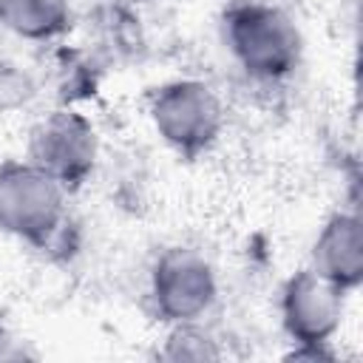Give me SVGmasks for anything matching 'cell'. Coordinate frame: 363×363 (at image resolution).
Wrapping results in <instances>:
<instances>
[{
    "instance_id": "obj_5",
    "label": "cell",
    "mask_w": 363,
    "mask_h": 363,
    "mask_svg": "<svg viewBox=\"0 0 363 363\" xmlns=\"http://www.w3.org/2000/svg\"><path fill=\"white\" fill-rule=\"evenodd\" d=\"M216 272L204 255L187 247L167 250L150 272V298L170 323L199 320L216 301Z\"/></svg>"
},
{
    "instance_id": "obj_1",
    "label": "cell",
    "mask_w": 363,
    "mask_h": 363,
    "mask_svg": "<svg viewBox=\"0 0 363 363\" xmlns=\"http://www.w3.org/2000/svg\"><path fill=\"white\" fill-rule=\"evenodd\" d=\"M224 43L235 62L258 79L292 74L303 54V40L292 17L258 0L238 3L224 14Z\"/></svg>"
},
{
    "instance_id": "obj_8",
    "label": "cell",
    "mask_w": 363,
    "mask_h": 363,
    "mask_svg": "<svg viewBox=\"0 0 363 363\" xmlns=\"http://www.w3.org/2000/svg\"><path fill=\"white\" fill-rule=\"evenodd\" d=\"M71 20L68 0H0V23L26 40H51Z\"/></svg>"
},
{
    "instance_id": "obj_9",
    "label": "cell",
    "mask_w": 363,
    "mask_h": 363,
    "mask_svg": "<svg viewBox=\"0 0 363 363\" xmlns=\"http://www.w3.org/2000/svg\"><path fill=\"white\" fill-rule=\"evenodd\" d=\"M162 357L164 360H216L221 357V349L204 329L196 326V320H190V323H173V332L164 340Z\"/></svg>"
},
{
    "instance_id": "obj_3",
    "label": "cell",
    "mask_w": 363,
    "mask_h": 363,
    "mask_svg": "<svg viewBox=\"0 0 363 363\" xmlns=\"http://www.w3.org/2000/svg\"><path fill=\"white\" fill-rule=\"evenodd\" d=\"M150 122L176 153L199 156L221 136L224 108L218 94L207 82L176 79L153 94Z\"/></svg>"
},
{
    "instance_id": "obj_6",
    "label": "cell",
    "mask_w": 363,
    "mask_h": 363,
    "mask_svg": "<svg viewBox=\"0 0 363 363\" xmlns=\"http://www.w3.org/2000/svg\"><path fill=\"white\" fill-rule=\"evenodd\" d=\"M343 295L315 269L295 272L281 289V323L292 343H329L343 320Z\"/></svg>"
},
{
    "instance_id": "obj_7",
    "label": "cell",
    "mask_w": 363,
    "mask_h": 363,
    "mask_svg": "<svg viewBox=\"0 0 363 363\" xmlns=\"http://www.w3.org/2000/svg\"><path fill=\"white\" fill-rule=\"evenodd\" d=\"M312 269L329 278L343 292L363 281V230L354 213H335L318 233L312 250Z\"/></svg>"
},
{
    "instance_id": "obj_2",
    "label": "cell",
    "mask_w": 363,
    "mask_h": 363,
    "mask_svg": "<svg viewBox=\"0 0 363 363\" xmlns=\"http://www.w3.org/2000/svg\"><path fill=\"white\" fill-rule=\"evenodd\" d=\"M65 218V187L26 162L0 167V230L31 244H45Z\"/></svg>"
},
{
    "instance_id": "obj_4",
    "label": "cell",
    "mask_w": 363,
    "mask_h": 363,
    "mask_svg": "<svg viewBox=\"0 0 363 363\" xmlns=\"http://www.w3.org/2000/svg\"><path fill=\"white\" fill-rule=\"evenodd\" d=\"M96 150V130L77 111L43 116L28 139V162L54 176L62 187H77L91 176Z\"/></svg>"
},
{
    "instance_id": "obj_10",
    "label": "cell",
    "mask_w": 363,
    "mask_h": 363,
    "mask_svg": "<svg viewBox=\"0 0 363 363\" xmlns=\"http://www.w3.org/2000/svg\"><path fill=\"white\" fill-rule=\"evenodd\" d=\"M130 3H147V0H130Z\"/></svg>"
}]
</instances>
